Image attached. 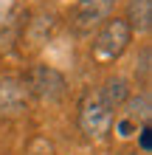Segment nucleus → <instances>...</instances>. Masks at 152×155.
I'll use <instances>...</instances> for the list:
<instances>
[{
  "instance_id": "2",
  "label": "nucleus",
  "mask_w": 152,
  "mask_h": 155,
  "mask_svg": "<svg viewBox=\"0 0 152 155\" xmlns=\"http://www.w3.org/2000/svg\"><path fill=\"white\" fill-rule=\"evenodd\" d=\"M135 34L130 31V25L124 23V17H110L104 20L99 28H96V37H93V57L99 62H115L124 57V51L130 48V42Z\"/></svg>"
},
{
  "instance_id": "1",
  "label": "nucleus",
  "mask_w": 152,
  "mask_h": 155,
  "mask_svg": "<svg viewBox=\"0 0 152 155\" xmlns=\"http://www.w3.org/2000/svg\"><path fill=\"white\" fill-rule=\"evenodd\" d=\"M115 124V110L102 99L99 87L85 90L76 107V127L87 141H104Z\"/></svg>"
},
{
  "instance_id": "5",
  "label": "nucleus",
  "mask_w": 152,
  "mask_h": 155,
  "mask_svg": "<svg viewBox=\"0 0 152 155\" xmlns=\"http://www.w3.org/2000/svg\"><path fill=\"white\" fill-rule=\"evenodd\" d=\"M113 6L115 0H79L76 8H73V31L76 34H93L104 20L113 17Z\"/></svg>"
},
{
  "instance_id": "10",
  "label": "nucleus",
  "mask_w": 152,
  "mask_h": 155,
  "mask_svg": "<svg viewBox=\"0 0 152 155\" xmlns=\"http://www.w3.org/2000/svg\"><path fill=\"white\" fill-rule=\"evenodd\" d=\"M31 155H51V152H31Z\"/></svg>"
},
{
  "instance_id": "7",
  "label": "nucleus",
  "mask_w": 152,
  "mask_h": 155,
  "mask_svg": "<svg viewBox=\"0 0 152 155\" xmlns=\"http://www.w3.org/2000/svg\"><path fill=\"white\" fill-rule=\"evenodd\" d=\"M124 118L127 124L132 127H147L149 124V110H152V102H149V93L141 90V93H130V99L124 102Z\"/></svg>"
},
{
  "instance_id": "4",
  "label": "nucleus",
  "mask_w": 152,
  "mask_h": 155,
  "mask_svg": "<svg viewBox=\"0 0 152 155\" xmlns=\"http://www.w3.org/2000/svg\"><path fill=\"white\" fill-rule=\"evenodd\" d=\"M31 104L28 87L23 82V74H0V118H20Z\"/></svg>"
},
{
  "instance_id": "8",
  "label": "nucleus",
  "mask_w": 152,
  "mask_h": 155,
  "mask_svg": "<svg viewBox=\"0 0 152 155\" xmlns=\"http://www.w3.org/2000/svg\"><path fill=\"white\" fill-rule=\"evenodd\" d=\"M99 93H102V99L113 107V110H121L124 102H127L130 93H132V87H130V82L124 76H110V79H104V85L99 87Z\"/></svg>"
},
{
  "instance_id": "9",
  "label": "nucleus",
  "mask_w": 152,
  "mask_h": 155,
  "mask_svg": "<svg viewBox=\"0 0 152 155\" xmlns=\"http://www.w3.org/2000/svg\"><path fill=\"white\" fill-rule=\"evenodd\" d=\"M149 71H152V51H149V45H144L141 48V59H135V79L141 85L149 82Z\"/></svg>"
},
{
  "instance_id": "11",
  "label": "nucleus",
  "mask_w": 152,
  "mask_h": 155,
  "mask_svg": "<svg viewBox=\"0 0 152 155\" xmlns=\"http://www.w3.org/2000/svg\"><path fill=\"white\" fill-rule=\"evenodd\" d=\"M124 155H138V152H124Z\"/></svg>"
},
{
  "instance_id": "6",
  "label": "nucleus",
  "mask_w": 152,
  "mask_h": 155,
  "mask_svg": "<svg viewBox=\"0 0 152 155\" xmlns=\"http://www.w3.org/2000/svg\"><path fill=\"white\" fill-rule=\"evenodd\" d=\"M124 23L132 34H147L152 28V0H127Z\"/></svg>"
},
{
  "instance_id": "3",
  "label": "nucleus",
  "mask_w": 152,
  "mask_h": 155,
  "mask_svg": "<svg viewBox=\"0 0 152 155\" xmlns=\"http://www.w3.org/2000/svg\"><path fill=\"white\" fill-rule=\"evenodd\" d=\"M23 82L28 87V96L42 104H59L68 96V79L62 71L51 65H31L23 74Z\"/></svg>"
}]
</instances>
